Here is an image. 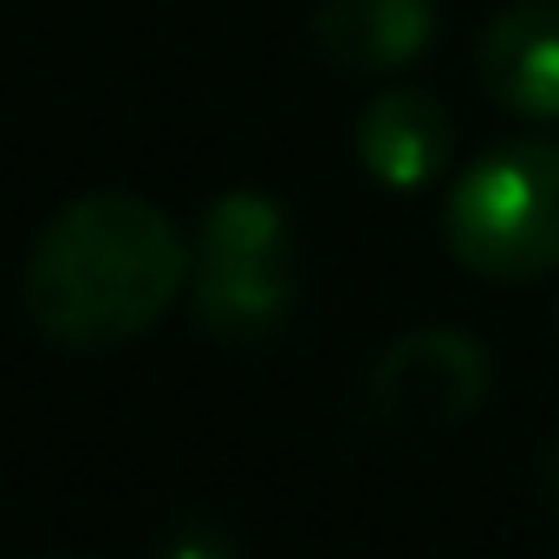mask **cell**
<instances>
[{
    "label": "cell",
    "mask_w": 559,
    "mask_h": 559,
    "mask_svg": "<svg viewBox=\"0 0 559 559\" xmlns=\"http://www.w3.org/2000/svg\"><path fill=\"white\" fill-rule=\"evenodd\" d=\"M293 299H299V261L286 209L254 189L215 195L189 248L195 325L222 345H261L293 319Z\"/></svg>",
    "instance_id": "obj_2"
},
{
    "label": "cell",
    "mask_w": 559,
    "mask_h": 559,
    "mask_svg": "<svg viewBox=\"0 0 559 559\" xmlns=\"http://www.w3.org/2000/svg\"><path fill=\"white\" fill-rule=\"evenodd\" d=\"M189 286L176 222L124 189L66 202L26 248L20 306L39 338L66 352H111L143 338Z\"/></svg>",
    "instance_id": "obj_1"
},
{
    "label": "cell",
    "mask_w": 559,
    "mask_h": 559,
    "mask_svg": "<svg viewBox=\"0 0 559 559\" xmlns=\"http://www.w3.org/2000/svg\"><path fill=\"white\" fill-rule=\"evenodd\" d=\"M156 559H235V547H228L222 527H176V534L156 547Z\"/></svg>",
    "instance_id": "obj_8"
},
{
    "label": "cell",
    "mask_w": 559,
    "mask_h": 559,
    "mask_svg": "<svg viewBox=\"0 0 559 559\" xmlns=\"http://www.w3.org/2000/svg\"><path fill=\"white\" fill-rule=\"evenodd\" d=\"M436 0H319L312 39L338 72H397L423 59Z\"/></svg>",
    "instance_id": "obj_7"
},
{
    "label": "cell",
    "mask_w": 559,
    "mask_h": 559,
    "mask_svg": "<svg viewBox=\"0 0 559 559\" xmlns=\"http://www.w3.org/2000/svg\"><path fill=\"white\" fill-rule=\"evenodd\" d=\"M449 254L481 280H534L559 267V143L514 138L475 156L442 202Z\"/></svg>",
    "instance_id": "obj_3"
},
{
    "label": "cell",
    "mask_w": 559,
    "mask_h": 559,
    "mask_svg": "<svg viewBox=\"0 0 559 559\" xmlns=\"http://www.w3.org/2000/svg\"><path fill=\"white\" fill-rule=\"evenodd\" d=\"M540 475H547V488H554V501H559V436L547 442V455H540Z\"/></svg>",
    "instance_id": "obj_9"
},
{
    "label": "cell",
    "mask_w": 559,
    "mask_h": 559,
    "mask_svg": "<svg viewBox=\"0 0 559 559\" xmlns=\"http://www.w3.org/2000/svg\"><path fill=\"white\" fill-rule=\"evenodd\" d=\"M371 417L404 436L455 429L488 397V352L455 325H417L371 365Z\"/></svg>",
    "instance_id": "obj_4"
},
{
    "label": "cell",
    "mask_w": 559,
    "mask_h": 559,
    "mask_svg": "<svg viewBox=\"0 0 559 559\" xmlns=\"http://www.w3.org/2000/svg\"><path fill=\"white\" fill-rule=\"evenodd\" d=\"M554 559H559V554H554Z\"/></svg>",
    "instance_id": "obj_10"
},
{
    "label": "cell",
    "mask_w": 559,
    "mask_h": 559,
    "mask_svg": "<svg viewBox=\"0 0 559 559\" xmlns=\"http://www.w3.org/2000/svg\"><path fill=\"white\" fill-rule=\"evenodd\" d=\"M481 92L527 124H559V0H521L481 33Z\"/></svg>",
    "instance_id": "obj_5"
},
{
    "label": "cell",
    "mask_w": 559,
    "mask_h": 559,
    "mask_svg": "<svg viewBox=\"0 0 559 559\" xmlns=\"http://www.w3.org/2000/svg\"><path fill=\"white\" fill-rule=\"evenodd\" d=\"M358 163L384 189H423L449 163V111L429 92H378L358 111Z\"/></svg>",
    "instance_id": "obj_6"
}]
</instances>
